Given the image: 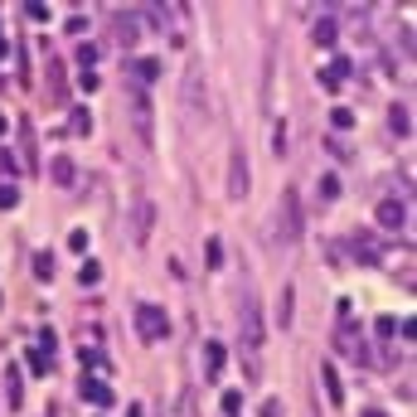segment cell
Instances as JSON below:
<instances>
[{"label":"cell","mask_w":417,"mask_h":417,"mask_svg":"<svg viewBox=\"0 0 417 417\" xmlns=\"http://www.w3.org/2000/svg\"><path fill=\"white\" fill-rule=\"evenodd\" d=\"M277 228H281V243H301V195L296 190H281Z\"/></svg>","instance_id":"obj_1"},{"label":"cell","mask_w":417,"mask_h":417,"mask_svg":"<svg viewBox=\"0 0 417 417\" xmlns=\"http://www.w3.org/2000/svg\"><path fill=\"white\" fill-rule=\"evenodd\" d=\"M238 325H243V345H248V354L262 350V306H257V291H243V315H238Z\"/></svg>","instance_id":"obj_2"},{"label":"cell","mask_w":417,"mask_h":417,"mask_svg":"<svg viewBox=\"0 0 417 417\" xmlns=\"http://www.w3.org/2000/svg\"><path fill=\"white\" fill-rule=\"evenodd\" d=\"M136 335L146 340V345L166 340V335H170V315H166L161 306H151V301H146V306H136Z\"/></svg>","instance_id":"obj_3"},{"label":"cell","mask_w":417,"mask_h":417,"mask_svg":"<svg viewBox=\"0 0 417 417\" xmlns=\"http://www.w3.org/2000/svg\"><path fill=\"white\" fill-rule=\"evenodd\" d=\"M131 126H136L141 146H156V112H151V97L131 87Z\"/></svg>","instance_id":"obj_4"},{"label":"cell","mask_w":417,"mask_h":417,"mask_svg":"<svg viewBox=\"0 0 417 417\" xmlns=\"http://www.w3.org/2000/svg\"><path fill=\"white\" fill-rule=\"evenodd\" d=\"M151 228H156V204L146 195H136L131 199V243H136V248L151 243Z\"/></svg>","instance_id":"obj_5"},{"label":"cell","mask_w":417,"mask_h":417,"mask_svg":"<svg viewBox=\"0 0 417 417\" xmlns=\"http://www.w3.org/2000/svg\"><path fill=\"white\" fill-rule=\"evenodd\" d=\"M248 185H252L248 156H243V146H233L228 151V199H248Z\"/></svg>","instance_id":"obj_6"},{"label":"cell","mask_w":417,"mask_h":417,"mask_svg":"<svg viewBox=\"0 0 417 417\" xmlns=\"http://www.w3.org/2000/svg\"><path fill=\"white\" fill-rule=\"evenodd\" d=\"M350 252L359 257L364 267H379V262H384V243H379L374 233H354V238H350Z\"/></svg>","instance_id":"obj_7"},{"label":"cell","mask_w":417,"mask_h":417,"mask_svg":"<svg viewBox=\"0 0 417 417\" xmlns=\"http://www.w3.org/2000/svg\"><path fill=\"white\" fill-rule=\"evenodd\" d=\"M78 393H83V403H92V408H112V403H117V393L107 389V379H92V374H83Z\"/></svg>","instance_id":"obj_8"},{"label":"cell","mask_w":417,"mask_h":417,"mask_svg":"<svg viewBox=\"0 0 417 417\" xmlns=\"http://www.w3.org/2000/svg\"><path fill=\"white\" fill-rule=\"evenodd\" d=\"M185 102H190V112H195V117H209V92H204L199 68H190V73H185Z\"/></svg>","instance_id":"obj_9"},{"label":"cell","mask_w":417,"mask_h":417,"mask_svg":"<svg viewBox=\"0 0 417 417\" xmlns=\"http://www.w3.org/2000/svg\"><path fill=\"white\" fill-rule=\"evenodd\" d=\"M112 34H117L121 49H131L136 34H141V20H136V15H126V10H112Z\"/></svg>","instance_id":"obj_10"},{"label":"cell","mask_w":417,"mask_h":417,"mask_svg":"<svg viewBox=\"0 0 417 417\" xmlns=\"http://www.w3.org/2000/svg\"><path fill=\"white\" fill-rule=\"evenodd\" d=\"M403 223H408V204H403V199H379V228L398 233Z\"/></svg>","instance_id":"obj_11"},{"label":"cell","mask_w":417,"mask_h":417,"mask_svg":"<svg viewBox=\"0 0 417 417\" xmlns=\"http://www.w3.org/2000/svg\"><path fill=\"white\" fill-rule=\"evenodd\" d=\"M0 384H5V398H10V408H20V403H25V374H20V364H5Z\"/></svg>","instance_id":"obj_12"},{"label":"cell","mask_w":417,"mask_h":417,"mask_svg":"<svg viewBox=\"0 0 417 417\" xmlns=\"http://www.w3.org/2000/svg\"><path fill=\"white\" fill-rule=\"evenodd\" d=\"M20 166L25 170L39 166V151H34V121H29V117H20Z\"/></svg>","instance_id":"obj_13"},{"label":"cell","mask_w":417,"mask_h":417,"mask_svg":"<svg viewBox=\"0 0 417 417\" xmlns=\"http://www.w3.org/2000/svg\"><path fill=\"white\" fill-rule=\"evenodd\" d=\"M350 68H354L350 58H335L330 68L320 73V87H325V92H340V87H345V78H350Z\"/></svg>","instance_id":"obj_14"},{"label":"cell","mask_w":417,"mask_h":417,"mask_svg":"<svg viewBox=\"0 0 417 417\" xmlns=\"http://www.w3.org/2000/svg\"><path fill=\"white\" fill-rule=\"evenodd\" d=\"M49 180H54V185H73V180H78L73 156H54V161H49Z\"/></svg>","instance_id":"obj_15"},{"label":"cell","mask_w":417,"mask_h":417,"mask_svg":"<svg viewBox=\"0 0 417 417\" xmlns=\"http://www.w3.org/2000/svg\"><path fill=\"white\" fill-rule=\"evenodd\" d=\"M320 379H325V398H330L335 408H340V403H345V384H340V369H335L330 359L320 364Z\"/></svg>","instance_id":"obj_16"},{"label":"cell","mask_w":417,"mask_h":417,"mask_svg":"<svg viewBox=\"0 0 417 417\" xmlns=\"http://www.w3.org/2000/svg\"><path fill=\"white\" fill-rule=\"evenodd\" d=\"M161 68H166L161 58H136V63H131V73H136V87H151L156 78H161Z\"/></svg>","instance_id":"obj_17"},{"label":"cell","mask_w":417,"mask_h":417,"mask_svg":"<svg viewBox=\"0 0 417 417\" xmlns=\"http://www.w3.org/2000/svg\"><path fill=\"white\" fill-rule=\"evenodd\" d=\"M223 359H228V354H223L219 340H204V374H209V379H219L223 374Z\"/></svg>","instance_id":"obj_18"},{"label":"cell","mask_w":417,"mask_h":417,"mask_svg":"<svg viewBox=\"0 0 417 417\" xmlns=\"http://www.w3.org/2000/svg\"><path fill=\"white\" fill-rule=\"evenodd\" d=\"M310 34H315V44H320V49H335V44H340V39H335L340 29H335L330 15H325V20H315V29H310Z\"/></svg>","instance_id":"obj_19"},{"label":"cell","mask_w":417,"mask_h":417,"mask_svg":"<svg viewBox=\"0 0 417 417\" xmlns=\"http://www.w3.org/2000/svg\"><path fill=\"white\" fill-rule=\"evenodd\" d=\"M389 126H393V136H408V131H413V112H408V107H393L389 112Z\"/></svg>","instance_id":"obj_20"},{"label":"cell","mask_w":417,"mask_h":417,"mask_svg":"<svg viewBox=\"0 0 417 417\" xmlns=\"http://www.w3.org/2000/svg\"><path fill=\"white\" fill-rule=\"evenodd\" d=\"M34 277L54 281V252H34Z\"/></svg>","instance_id":"obj_21"},{"label":"cell","mask_w":417,"mask_h":417,"mask_svg":"<svg viewBox=\"0 0 417 417\" xmlns=\"http://www.w3.org/2000/svg\"><path fill=\"white\" fill-rule=\"evenodd\" d=\"M78 281H83V286H97V281H102V262H92V257H87L83 267H78Z\"/></svg>","instance_id":"obj_22"},{"label":"cell","mask_w":417,"mask_h":417,"mask_svg":"<svg viewBox=\"0 0 417 417\" xmlns=\"http://www.w3.org/2000/svg\"><path fill=\"white\" fill-rule=\"evenodd\" d=\"M320 199H325V204H335V199H340V175H320Z\"/></svg>","instance_id":"obj_23"},{"label":"cell","mask_w":417,"mask_h":417,"mask_svg":"<svg viewBox=\"0 0 417 417\" xmlns=\"http://www.w3.org/2000/svg\"><path fill=\"white\" fill-rule=\"evenodd\" d=\"M49 350H29V374H39V379H44V374H49Z\"/></svg>","instance_id":"obj_24"},{"label":"cell","mask_w":417,"mask_h":417,"mask_svg":"<svg viewBox=\"0 0 417 417\" xmlns=\"http://www.w3.org/2000/svg\"><path fill=\"white\" fill-rule=\"evenodd\" d=\"M68 131H73V136H83V131H92V112H73V121H68Z\"/></svg>","instance_id":"obj_25"},{"label":"cell","mask_w":417,"mask_h":417,"mask_svg":"<svg viewBox=\"0 0 417 417\" xmlns=\"http://www.w3.org/2000/svg\"><path fill=\"white\" fill-rule=\"evenodd\" d=\"M223 413H228V417H238V413H243V393H238V389H228V393H223Z\"/></svg>","instance_id":"obj_26"},{"label":"cell","mask_w":417,"mask_h":417,"mask_svg":"<svg viewBox=\"0 0 417 417\" xmlns=\"http://www.w3.org/2000/svg\"><path fill=\"white\" fill-rule=\"evenodd\" d=\"M330 121H335V131H350V126H354V112H350V107H335Z\"/></svg>","instance_id":"obj_27"},{"label":"cell","mask_w":417,"mask_h":417,"mask_svg":"<svg viewBox=\"0 0 417 417\" xmlns=\"http://www.w3.org/2000/svg\"><path fill=\"white\" fill-rule=\"evenodd\" d=\"M272 151H277V161L286 156V121H277V126H272Z\"/></svg>","instance_id":"obj_28"},{"label":"cell","mask_w":417,"mask_h":417,"mask_svg":"<svg viewBox=\"0 0 417 417\" xmlns=\"http://www.w3.org/2000/svg\"><path fill=\"white\" fill-rule=\"evenodd\" d=\"M374 330H379V340H393V335H398V320H393V315H379Z\"/></svg>","instance_id":"obj_29"},{"label":"cell","mask_w":417,"mask_h":417,"mask_svg":"<svg viewBox=\"0 0 417 417\" xmlns=\"http://www.w3.org/2000/svg\"><path fill=\"white\" fill-rule=\"evenodd\" d=\"M277 320H281V330H286V325H291V286H286V291H281V310H277Z\"/></svg>","instance_id":"obj_30"},{"label":"cell","mask_w":417,"mask_h":417,"mask_svg":"<svg viewBox=\"0 0 417 417\" xmlns=\"http://www.w3.org/2000/svg\"><path fill=\"white\" fill-rule=\"evenodd\" d=\"M20 204V190L15 185H0V209H15Z\"/></svg>","instance_id":"obj_31"},{"label":"cell","mask_w":417,"mask_h":417,"mask_svg":"<svg viewBox=\"0 0 417 417\" xmlns=\"http://www.w3.org/2000/svg\"><path fill=\"white\" fill-rule=\"evenodd\" d=\"M78 63L92 68V63H97V44H78Z\"/></svg>","instance_id":"obj_32"},{"label":"cell","mask_w":417,"mask_h":417,"mask_svg":"<svg viewBox=\"0 0 417 417\" xmlns=\"http://www.w3.org/2000/svg\"><path fill=\"white\" fill-rule=\"evenodd\" d=\"M68 248H73V252L87 248V228H73V233H68Z\"/></svg>","instance_id":"obj_33"},{"label":"cell","mask_w":417,"mask_h":417,"mask_svg":"<svg viewBox=\"0 0 417 417\" xmlns=\"http://www.w3.org/2000/svg\"><path fill=\"white\" fill-rule=\"evenodd\" d=\"M97 83H102V78H97L92 68H83V78H78V87H83V92H97Z\"/></svg>","instance_id":"obj_34"},{"label":"cell","mask_w":417,"mask_h":417,"mask_svg":"<svg viewBox=\"0 0 417 417\" xmlns=\"http://www.w3.org/2000/svg\"><path fill=\"white\" fill-rule=\"evenodd\" d=\"M257 417H281V403H277V398H267V403L257 408Z\"/></svg>","instance_id":"obj_35"},{"label":"cell","mask_w":417,"mask_h":417,"mask_svg":"<svg viewBox=\"0 0 417 417\" xmlns=\"http://www.w3.org/2000/svg\"><path fill=\"white\" fill-rule=\"evenodd\" d=\"M209 262H214V267L223 262V243H219V238H209Z\"/></svg>","instance_id":"obj_36"},{"label":"cell","mask_w":417,"mask_h":417,"mask_svg":"<svg viewBox=\"0 0 417 417\" xmlns=\"http://www.w3.org/2000/svg\"><path fill=\"white\" fill-rule=\"evenodd\" d=\"M126 417H146V413H141V403H131V408H126Z\"/></svg>","instance_id":"obj_37"},{"label":"cell","mask_w":417,"mask_h":417,"mask_svg":"<svg viewBox=\"0 0 417 417\" xmlns=\"http://www.w3.org/2000/svg\"><path fill=\"white\" fill-rule=\"evenodd\" d=\"M359 417H384V413H379V408H364V413Z\"/></svg>","instance_id":"obj_38"},{"label":"cell","mask_w":417,"mask_h":417,"mask_svg":"<svg viewBox=\"0 0 417 417\" xmlns=\"http://www.w3.org/2000/svg\"><path fill=\"white\" fill-rule=\"evenodd\" d=\"M0 63H5V34H0Z\"/></svg>","instance_id":"obj_39"},{"label":"cell","mask_w":417,"mask_h":417,"mask_svg":"<svg viewBox=\"0 0 417 417\" xmlns=\"http://www.w3.org/2000/svg\"><path fill=\"white\" fill-rule=\"evenodd\" d=\"M0 136H5V112H0Z\"/></svg>","instance_id":"obj_40"}]
</instances>
